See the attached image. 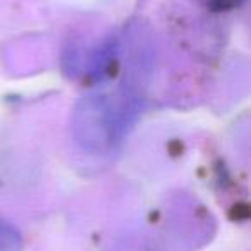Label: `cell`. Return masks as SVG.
Masks as SVG:
<instances>
[{
    "mask_svg": "<svg viewBox=\"0 0 251 251\" xmlns=\"http://www.w3.org/2000/svg\"><path fill=\"white\" fill-rule=\"evenodd\" d=\"M138 110L140 97L133 86L115 93H90L74 107L73 134L83 150L108 153L124 140Z\"/></svg>",
    "mask_w": 251,
    "mask_h": 251,
    "instance_id": "6da1fadb",
    "label": "cell"
},
{
    "mask_svg": "<svg viewBox=\"0 0 251 251\" xmlns=\"http://www.w3.org/2000/svg\"><path fill=\"white\" fill-rule=\"evenodd\" d=\"M23 241L18 229L0 219V251H21Z\"/></svg>",
    "mask_w": 251,
    "mask_h": 251,
    "instance_id": "7a4b0ae2",
    "label": "cell"
},
{
    "mask_svg": "<svg viewBox=\"0 0 251 251\" xmlns=\"http://www.w3.org/2000/svg\"><path fill=\"white\" fill-rule=\"evenodd\" d=\"M201 4H206V5H217V7H224L227 4H232L236 0H198Z\"/></svg>",
    "mask_w": 251,
    "mask_h": 251,
    "instance_id": "3957f363",
    "label": "cell"
}]
</instances>
